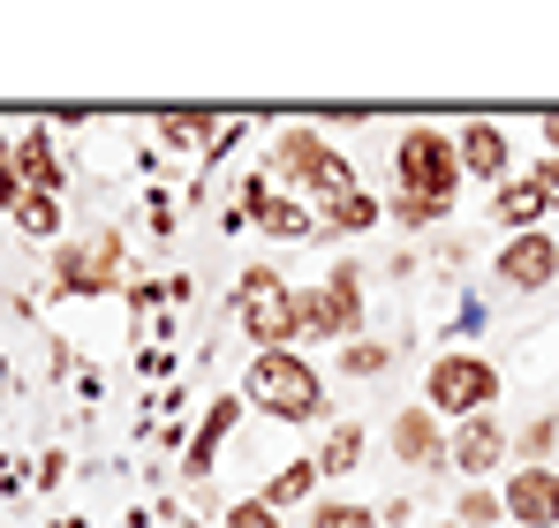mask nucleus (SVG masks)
Instances as JSON below:
<instances>
[{
    "label": "nucleus",
    "mask_w": 559,
    "mask_h": 528,
    "mask_svg": "<svg viewBox=\"0 0 559 528\" xmlns=\"http://www.w3.org/2000/svg\"><path fill=\"white\" fill-rule=\"evenodd\" d=\"M242 393H250L265 416H280V423H318V416H325V385H318V370H310L302 355H287V348L258 355Z\"/></svg>",
    "instance_id": "nucleus-1"
},
{
    "label": "nucleus",
    "mask_w": 559,
    "mask_h": 528,
    "mask_svg": "<svg viewBox=\"0 0 559 528\" xmlns=\"http://www.w3.org/2000/svg\"><path fill=\"white\" fill-rule=\"evenodd\" d=\"M235 325L258 348H287L295 340V287L280 279L273 264H242V279H235Z\"/></svg>",
    "instance_id": "nucleus-2"
},
{
    "label": "nucleus",
    "mask_w": 559,
    "mask_h": 528,
    "mask_svg": "<svg viewBox=\"0 0 559 528\" xmlns=\"http://www.w3.org/2000/svg\"><path fill=\"white\" fill-rule=\"evenodd\" d=\"M364 325V287L356 264H333L325 287H295V340H341Z\"/></svg>",
    "instance_id": "nucleus-3"
},
{
    "label": "nucleus",
    "mask_w": 559,
    "mask_h": 528,
    "mask_svg": "<svg viewBox=\"0 0 559 528\" xmlns=\"http://www.w3.org/2000/svg\"><path fill=\"white\" fill-rule=\"evenodd\" d=\"M393 167H401V189H408V196L454 204V189H462V152H454L447 129H408V136L393 144Z\"/></svg>",
    "instance_id": "nucleus-4"
},
{
    "label": "nucleus",
    "mask_w": 559,
    "mask_h": 528,
    "mask_svg": "<svg viewBox=\"0 0 559 528\" xmlns=\"http://www.w3.org/2000/svg\"><path fill=\"white\" fill-rule=\"evenodd\" d=\"M424 400H431V416H491V400H499V370L484 362V355H439L431 362V377H424Z\"/></svg>",
    "instance_id": "nucleus-5"
},
{
    "label": "nucleus",
    "mask_w": 559,
    "mask_h": 528,
    "mask_svg": "<svg viewBox=\"0 0 559 528\" xmlns=\"http://www.w3.org/2000/svg\"><path fill=\"white\" fill-rule=\"evenodd\" d=\"M273 175L287 181H302V189H318V196H341V189H356V167L318 136V129H287L280 136V159H273Z\"/></svg>",
    "instance_id": "nucleus-6"
},
{
    "label": "nucleus",
    "mask_w": 559,
    "mask_h": 528,
    "mask_svg": "<svg viewBox=\"0 0 559 528\" xmlns=\"http://www.w3.org/2000/svg\"><path fill=\"white\" fill-rule=\"evenodd\" d=\"M53 279H61L69 295H114V279H121V242H114V235L61 242V250H53Z\"/></svg>",
    "instance_id": "nucleus-7"
},
{
    "label": "nucleus",
    "mask_w": 559,
    "mask_h": 528,
    "mask_svg": "<svg viewBox=\"0 0 559 528\" xmlns=\"http://www.w3.org/2000/svg\"><path fill=\"white\" fill-rule=\"evenodd\" d=\"M499 279H507L514 295H545V287L559 279V242H552V235H537V227L514 235V242L499 250Z\"/></svg>",
    "instance_id": "nucleus-8"
},
{
    "label": "nucleus",
    "mask_w": 559,
    "mask_h": 528,
    "mask_svg": "<svg viewBox=\"0 0 559 528\" xmlns=\"http://www.w3.org/2000/svg\"><path fill=\"white\" fill-rule=\"evenodd\" d=\"M507 521L522 528H559V468H522V476H507Z\"/></svg>",
    "instance_id": "nucleus-9"
},
{
    "label": "nucleus",
    "mask_w": 559,
    "mask_h": 528,
    "mask_svg": "<svg viewBox=\"0 0 559 528\" xmlns=\"http://www.w3.org/2000/svg\"><path fill=\"white\" fill-rule=\"evenodd\" d=\"M447 460L462 468V476H491L499 460H507V431H499V416H468L454 445H447Z\"/></svg>",
    "instance_id": "nucleus-10"
},
{
    "label": "nucleus",
    "mask_w": 559,
    "mask_h": 528,
    "mask_svg": "<svg viewBox=\"0 0 559 528\" xmlns=\"http://www.w3.org/2000/svg\"><path fill=\"white\" fill-rule=\"evenodd\" d=\"M454 152H462V175H476V181H499L507 189V129L499 121H468L462 136H454Z\"/></svg>",
    "instance_id": "nucleus-11"
},
{
    "label": "nucleus",
    "mask_w": 559,
    "mask_h": 528,
    "mask_svg": "<svg viewBox=\"0 0 559 528\" xmlns=\"http://www.w3.org/2000/svg\"><path fill=\"white\" fill-rule=\"evenodd\" d=\"M393 453H401V468H447V439H439V416L424 408H401L393 416Z\"/></svg>",
    "instance_id": "nucleus-12"
},
{
    "label": "nucleus",
    "mask_w": 559,
    "mask_h": 528,
    "mask_svg": "<svg viewBox=\"0 0 559 528\" xmlns=\"http://www.w3.org/2000/svg\"><path fill=\"white\" fill-rule=\"evenodd\" d=\"M235 416H242V400H235V393H219V400L204 408V423H197V439H189V453H182V476H189V483H204V476H212V453H219V439L235 431Z\"/></svg>",
    "instance_id": "nucleus-13"
},
{
    "label": "nucleus",
    "mask_w": 559,
    "mask_h": 528,
    "mask_svg": "<svg viewBox=\"0 0 559 528\" xmlns=\"http://www.w3.org/2000/svg\"><path fill=\"white\" fill-rule=\"evenodd\" d=\"M15 175H23V189H38V196H61V159H53V136L46 129H23L15 136Z\"/></svg>",
    "instance_id": "nucleus-14"
},
{
    "label": "nucleus",
    "mask_w": 559,
    "mask_h": 528,
    "mask_svg": "<svg viewBox=\"0 0 559 528\" xmlns=\"http://www.w3.org/2000/svg\"><path fill=\"white\" fill-rule=\"evenodd\" d=\"M371 227H378L371 189H341V196H325V212H318V235H371Z\"/></svg>",
    "instance_id": "nucleus-15"
},
{
    "label": "nucleus",
    "mask_w": 559,
    "mask_h": 528,
    "mask_svg": "<svg viewBox=\"0 0 559 528\" xmlns=\"http://www.w3.org/2000/svg\"><path fill=\"white\" fill-rule=\"evenodd\" d=\"M491 212H499V227H514V235H530L537 219H545V189H537V175H514L499 196H491Z\"/></svg>",
    "instance_id": "nucleus-16"
},
{
    "label": "nucleus",
    "mask_w": 559,
    "mask_h": 528,
    "mask_svg": "<svg viewBox=\"0 0 559 528\" xmlns=\"http://www.w3.org/2000/svg\"><path fill=\"white\" fill-rule=\"evenodd\" d=\"M318 483H325V476H318V460H287V468H273V483H265L258 499H265L273 514H287V506H302Z\"/></svg>",
    "instance_id": "nucleus-17"
},
{
    "label": "nucleus",
    "mask_w": 559,
    "mask_h": 528,
    "mask_svg": "<svg viewBox=\"0 0 559 528\" xmlns=\"http://www.w3.org/2000/svg\"><path fill=\"white\" fill-rule=\"evenodd\" d=\"M364 468V423H333L318 445V476H356Z\"/></svg>",
    "instance_id": "nucleus-18"
},
{
    "label": "nucleus",
    "mask_w": 559,
    "mask_h": 528,
    "mask_svg": "<svg viewBox=\"0 0 559 528\" xmlns=\"http://www.w3.org/2000/svg\"><path fill=\"white\" fill-rule=\"evenodd\" d=\"M258 227H265V235H273V242H310V235H318V219H310V212H302V204H295V196H265V212H258Z\"/></svg>",
    "instance_id": "nucleus-19"
},
{
    "label": "nucleus",
    "mask_w": 559,
    "mask_h": 528,
    "mask_svg": "<svg viewBox=\"0 0 559 528\" xmlns=\"http://www.w3.org/2000/svg\"><path fill=\"white\" fill-rule=\"evenodd\" d=\"M15 227H23V235H38V242H53V235H61V196H38V189H23V204H15Z\"/></svg>",
    "instance_id": "nucleus-20"
},
{
    "label": "nucleus",
    "mask_w": 559,
    "mask_h": 528,
    "mask_svg": "<svg viewBox=\"0 0 559 528\" xmlns=\"http://www.w3.org/2000/svg\"><path fill=\"white\" fill-rule=\"evenodd\" d=\"M454 521H462V528H499V521H507V499H499V491H484V483H468L462 506H454Z\"/></svg>",
    "instance_id": "nucleus-21"
},
{
    "label": "nucleus",
    "mask_w": 559,
    "mask_h": 528,
    "mask_svg": "<svg viewBox=\"0 0 559 528\" xmlns=\"http://www.w3.org/2000/svg\"><path fill=\"white\" fill-rule=\"evenodd\" d=\"M552 445H559V423L552 416H530V431L514 439V453H522V468H552Z\"/></svg>",
    "instance_id": "nucleus-22"
},
{
    "label": "nucleus",
    "mask_w": 559,
    "mask_h": 528,
    "mask_svg": "<svg viewBox=\"0 0 559 528\" xmlns=\"http://www.w3.org/2000/svg\"><path fill=\"white\" fill-rule=\"evenodd\" d=\"M447 212H454V204H439V196H408V189L393 196V219H401L408 235H424V227H439Z\"/></svg>",
    "instance_id": "nucleus-23"
},
{
    "label": "nucleus",
    "mask_w": 559,
    "mask_h": 528,
    "mask_svg": "<svg viewBox=\"0 0 559 528\" xmlns=\"http://www.w3.org/2000/svg\"><path fill=\"white\" fill-rule=\"evenodd\" d=\"M310 528H378L371 506H348V499H325L318 514H310Z\"/></svg>",
    "instance_id": "nucleus-24"
},
{
    "label": "nucleus",
    "mask_w": 559,
    "mask_h": 528,
    "mask_svg": "<svg viewBox=\"0 0 559 528\" xmlns=\"http://www.w3.org/2000/svg\"><path fill=\"white\" fill-rule=\"evenodd\" d=\"M159 136H167V144H204V136H219V121H212V113H167Z\"/></svg>",
    "instance_id": "nucleus-25"
},
{
    "label": "nucleus",
    "mask_w": 559,
    "mask_h": 528,
    "mask_svg": "<svg viewBox=\"0 0 559 528\" xmlns=\"http://www.w3.org/2000/svg\"><path fill=\"white\" fill-rule=\"evenodd\" d=\"M385 362H393V348H378V340H356V348L341 355V370H348V377H378Z\"/></svg>",
    "instance_id": "nucleus-26"
},
{
    "label": "nucleus",
    "mask_w": 559,
    "mask_h": 528,
    "mask_svg": "<svg viewBox=\"0 0 559 528\" xmlns=\"http://www.w3.org/2000/svg\"><path fill=\"white\" fill-rule=\"evenodd\" d=\"M227 528H280V514L265 499H235V506H227Z\"/></svg>",
    "instance_id": "nucleus-27"
},
{
    "label": "nucleus",
    "mask_w": 559,
    "mask_h": 528,
    "mask_svg": "<svg viewBox=\"0 0 559 528\" xmlns=\"http://www.w3.org/2000/svg\"><path fill=\"white\" fill-rule=\"evenodd\" d=\"M0 204H23V175H15V144H0Z\"/></svg>",
    "instance_id": "nucleus-28"
},
{
    "label": "nucleus",
    "mask_w": 559,
    "mask_h": 528,
    "mask_svg": "<svg viewBox=\"0 0 559 528\" xmlns=\"http://www.w3.org/2000/svg\"><path fill=\"white\" fill-rule=\"evenodd\" d=\"M537 189H545V212H559V159H537Z\"/></svg>",
    "instance_id": "nucleus-29"
},
{
    "label": "nucleus",
    "mask_w": 559,
    "mask_h": 528,
    "mask_svg": "<svg viewBox=\"0 0 559 528\" xmlns=\"http://www.w3.org/2000/svg\"><path fill=\"white\" fill-rule=\"evenodd\" d=\"M537 136H545V159H559V113H545V121H537Z\"/></svg>",
    "instance_id": "nucleus-30"
},
{
    "label": "nucleus",
    "mask_w": 559,
    "mask_h": 528,
    "mask_svg": "<svg viewBox=\"0 0 559 528\" xmlns=\"http://www.w3.org/2000/svg\"><path fill=\"white\" fill-rule=\"evenodd\" d=\"M439 528H462V521H439Z\"/></svg>",
    "instance_id": "nucleus-31"
}]
</instances>
